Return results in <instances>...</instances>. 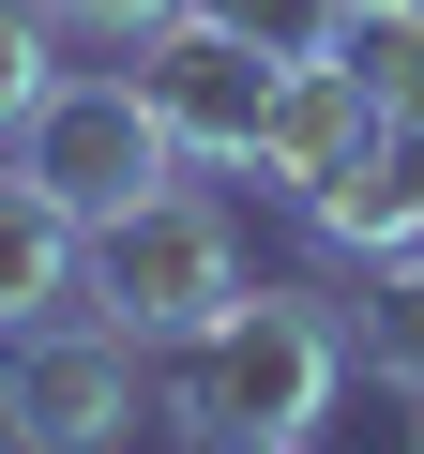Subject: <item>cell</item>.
Masks as SVG:
<instances>
[{"mask_svg": "<svg viewBox=\"0 0 424 454\" xmlns=\"http://www.w3.org/2000/svg\"><path fill=\"white\" fill-rule=\"evenodd\" d=\"M61 31H106V46H152L167 16H197V0H46Z\"/></svg>", "mask_w": 424, "mask_h": 454, "instance_id": "4fadbf2b", "label": "cell"}, {"mask_svg": "<svg viewBox=\"0 0 424 454\" xmlns=\"http://www.w3.org/2000/svg\"><path fill=\"white\" fill-rule=\"evenodd\" d=\"M228 303H243V227H228V197H197V182H152L137 212L91 227V258H76V318L137 333V348H182Z\"/></svg>", "mask_w": 424, "mask_h": 454, "instance_id": "7a4b0ae2", "label": "cell"}, {"mask_svg": "<svg viewBox=\"0 0 424 454\" xmlns=\"http://www.w3.org/2000/svg\"><path fill=\"white\" fill-rule=\"evenodd\" d=\"M76 258H91V227H76L31 167H0V333L76 318Z\"/></svg>", "mask_w": 424, "mask_h": 454, "instance_id": "ba28073f", "label": "cell"}, {"mask_svg": "<svg viewBox=\"0 0 424 454\" xmlns=\"http://www.w3.org/2000/svg\"><path fill=\"white\" fill-rule=\"evenodd\" d=\"M334 318H349V364H364L379 394H409V409H424V243L364 258V288H349Z\"/></svg>", "mask_w": 424, "mask_h": 454, "instance_id": "9c48e42d", "label": "cell"}, {"mask_svg": "<svg viewBox=\"0 0 424 454\" xmlns=\"http://www.w3.org/2000/svg\"><path fill=\"white\" fill-rule=\"evenodd\" d=\"M364 121H379V106L349 91V61H288V91H273V121H258V152H243V182L303 212V197H318V182L349 167V137H364Z\"/></svg>", "mask_w": 424, "mask_h": 454, "instance_id": "52a82bcc", "label": "cell"}, {"mask_svg": "<svg viewBox=\"0 0 424 454\" xmlns=\"http://www.w3.org/2000/svg\"><path fill=\"white\" fill-rule=\"evenodd\" d=\"M303 227L334 258H394V243H424V106H379L364 137H349V167L303 197Z\"/></svg>", "mask_w": 424, "mask_h": 454, "instance_id": "8992f818", "label": "cell"}, {"mask_svg": "<svg viewBox=\"0 0 424 454\" xmlns=\"http://www.w3.org/2000/svg\"><path fill=\"white\" fill-rule=\"evenodd\" d=\"M16 167H31L76 227H106V212H137L152 182H182V137L152 121L137 76H61V91L16 121Z\"/></svg>", "mask_w": 424, "mask_h": 454, "instance_id": "277c9868", "label": "cell"}, {"mask_svg": "<svg viewBox=\"0 0 424 454\" xmlns=\"http://www.w3.org/2000/svg\"><path fill=\"white\" fill-rule=\"evenodd\" d=\"M0 454H16V439H0Z\"/></svg>", "mask_w": 424, "mask_h": 454, "instance_id": "9a60e30c", "label": "cell"}, {"mask_svg": "<svg viewBox=\"0 0 424 454\" xmlns=\"http://www.w3.org/2000/svg\"><path fill=\"white\" fill-rule=\"evenodd\" d=\"M334 394H349V318H334V288H243L212 333L152 348V439H197V454L318 439Z\"/></svg>", "mask_w": 424, "mask_h": 454, "instance_id": "6da1fadb", "label": "cell"}, {"mask_svg": "<svg viewBox=\"0 0 424 454\" xmlns=\"http://www.w3.org/2000/svg\"><path fill=\"white\" fill-rule=\"evenodd\" d=\"M152 424V348L106 318H31L0 364V439L16 454H122Z\"/></svg>", "mask_w": 424, "mask_h": 454, "instance_id": "3957f363", "label": "cell"}, {"mask_svg": "<svg viewBox=\"0 0 424 454\" xmlns=\"http://www.w3.org/2000/svg\"><path fill=\"white\" fill-rule=\"evenodd\" d=\"M334 61L364 106H424V0H349L334 16Z\"/></svg>", "mask_w": 424, "mask_h": 454, "instance_id": "30bf717a", "label": "cell"}, {"mask_svg": "<svg viewBox=\"0 0 424 454\" xmlns=\"http://www.w3.org/2000/svg\"><path fill=\"white\" fill-rule=\"evenodd\" d=\"M137 91H152V121L182 137V167H243L258 121H273V91H288V61H258L228 16H167V31L137 46Z\"/></svg>", "mask_w": 424, "mask_h": 454, "instance_id": "5b68a950", "label": "cell"}, {"mask_svg": "<svg viewBox=\"0 0 424 454\" xmlns=\"http://www.w3.org/2000/svg\"><path fill=\"white\" fill-rule=\"evenodd\" d=\"M197 16H228L258 61H334V16H349V0H197Z\"/></svg>", "mask_w": 424, "mask_h": 454, "instance_id": "7c38bea8", "label": "cell"}, {"mask_svg": "<svg viewBox=\"0 0 424 454\" xmlns=\"http://www.w3.org/2000/svg\"><path fill=\"white\" fill-rule=\"evenodd\" d=\"M46 91H61V16L46 0H0V137H16Z\"/></svg>", "mask_w": 424, "mask_h": 454, "instance_id": "8fae6325", "label": "cell"}, {"mask_svg": "<svg viewBox=\"0 0 424 454\" xmlns=\"http://www.w3.org/2000/svg\"><path fill=\"white\" fill-rule=\"evenodd\" d=\"M258 454H318V439H258Z\"/></svg>", "mask_w": 424, "mask_h": 454, "instance_id": "5bb4252c", "label": "cell"}]
</instances>
